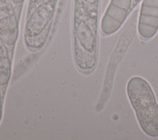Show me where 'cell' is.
Wrapping results in <instances>:
<instances>
[{
  "mask_svg": "<svg viewBox=\"0 0 158 140\" xmlns=\"http://www.w3.org/2000/svg\"><path fill=\"white\" fill-rule=\"evenodd\" d=\"M127 91L141 129L148 136L157 137L158 104L149 83L141 77H133Z\"/></svg>",
  "mask_w": 158,
  "mask_h": 140,
  "instance_id": "cell-1",
  "label": "cell"
},
{
  "mask_svg": "<svg viewBox=\"0 0 158 140\" xmlns=\"http://www.w3.org/2000/svg\"><path fill=\"white\" fill-rule=\"evenodd\" d=\"M132 0H111L101 20L102 32L109 35L116 32L127 17Z\"/></svg>",
  "mask_w": 158,
  "mask_h": 140,
  "instance_id": "cell-2",
  "label": "cell"
},
{
  "mask_svg": "<svg viewBox=\"0 0 158 140\" xmlns=\"http://www.w3.org/2000/svg\"><path fill=\"white\" fill-rule=\"evenodd\" d=\"M56 8L55 0H46L40 4L27 22L25 34L27 38H33L47 29Z\"/></svg>",
  "mask_w": 158,
  "mask_h": 140,
  "instance_id": "cell-3",
  "label": "cell"
},
{
  "mask_svg": "<svg viewBox=\"0 0 158 140\" xmlns=\"http://www.w3.org/2000/svg\"><path fill=\"white\" fill-rule=\"evenodd\" d=\"M138 30L143 39H150L156 35L158 30V0H143Z\"/></svg>",
  "mask_w": 158,
  "mask_h": 140,
  "instance_id": "cell-4",
  "label": "cell"
},
{
  "mask_svg": "<svg viewBox=\"0 0 158 140\" xmlns=\"http://www.w3.org/2000/svg\"><path fill=\"white\" fill-rule=\"evenodd\" d=\"M18 36V23L9 0H0V38L6 45H12Z\"/></svg>",
  "mask_w": 158,
  "mask_h": 140,
  "instance_id": "cell-5",
  "label": "cell"
},
{
  "mask_svg": "<svg viewBox=\"0 0 158 140\" xmlns=\"http://www.w3.org/2000/svg\"><path fill=\"white\" fill-rule=\"evenodd\" d=\"M75 30L80 46L88 52H93L95 49L96 40L89 25L84 20L77 19L75 23Z\"/></svg>",
  "mask_w": 158,
  "mask_h": 140,
  "instance_id": "cell-6",
  "label": "cell"
},
{
  "mask_svg": "<svg viewBox=\"0 0 158 140\" xmlns=\"http://www.w3.org/2000/svg\"><path fill=\"white\" fill-rule=\"evenodd\" d=\"M11 75V62L5 43L0 38V86L6 85Z\"/></svg>",
  "mask_w": 158,
  "mask_h": 140,
  "instance_id": "cell-7",
  "label": "cell"
},
{
  "mask_svg": "<svg viewBox=\"0 0 158 140\" xmlns=\"http://www.w3.org/2000/svg\"><path fill=\"white\" fill-rule=\"evenodd\" d=\"M46 0H30V9L34 8L36 5H39L41 2Z\"/></svg>",
  "mask_w": 158,
  "mask_h": 140,
  "instance_id": "cell-8",
  "label": "cell"
},
{
  "mask_svg": "<svg viewBox=\"0 0 158 140\" xmlns=\"http://www.w3.org/2000/svg\"><path fill=\"white\" fill-rule=\"evenodd\" d=\"M2 97H1V93L0 91V123L2 119Z\"/></svg>",
  "mask_w": 158,
  "mask_h": 140,
  "instance_id": "cell-9",
  "label": "cell"
},
{
  "mask_svg": "<svg viewBox=\"0 0 158 140\" xmlns=\"http://www.w3.org/2000/svg\"><path fill=\"white\" fill-rule=\"evenodd\" d=\"M132 1H133V2H132L131 7H135L138 3H139V2L141 1V0H132Z\"/></svg>",
  "mask_w": 158,
  "mask_h": 140,
  "instance_id": "cell-10",
  "label": "cell"
},
{
  "mask_svg": "<svg viewBox=\"0 0 158 140\" xmlns=\"http://www.w3.org/2000/svg\"><path fill=\"white\" fill-rule=\"evenodd\" d=\"M83 1H85L87 3H89V4H94L96 2L97 0H83Z\"/></svg>",
  "mask_w": 158,
  "mask_h": 140,
  "instance_id": "cell-11",
  "label": "cell"
},
{
  "mask_svg": "<svg viewBox=\"0 0 158 140\" xmlns=\"http://www.w3.org/2000/svg\"><path fill=\"white\" fill-rule=\"evenodd\" d=\"M10 1H12V2H16V3H20V2H22L23 0H10Z\"/></svg>",
  "mask_w": 158,
  "mask_h": 140,
  "instance_id": "cell-12",
  "label": "cell"
}]
</instances>
